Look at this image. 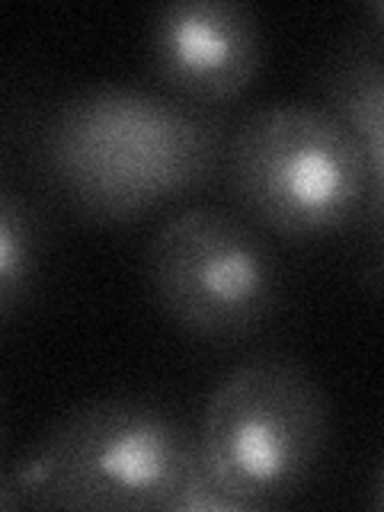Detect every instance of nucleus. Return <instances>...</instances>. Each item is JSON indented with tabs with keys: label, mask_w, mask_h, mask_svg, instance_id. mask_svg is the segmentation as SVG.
I'll return each mask as SVG.
<instances>
[{
	"label": "nucleus",
	"mask_w": 384,
	"mask_h": 512,
	"mask_svg": "<svg viewBox=\"0 0 384 512\" xmlns=\"http://www.w3.org/2000/svg\"><path fill=\"white\" fill-rule=\"evenodd\" d=\"M228 119L148 87L100 84L48 112L39 160L58 196L93 221H132L224 173Z\"/></svg>",
	"instance_id": "f257e3e1"
},
{
	"label": "nucleus",
	"mask_w": 384,
	"mask_h": 512,
	"mask_svg": "<svg viewBox=\"0 0 384 512\" xmlns=\"http://www.w3.org/2000/svg\"><path fill=\"white\" fill-rule=\"evenodd\" d=\"M202 471L199 436L151 400L71 410L0 484L4 509L180 512Z\"/></svg>",
	"instance_id": "f03ea898"
},
{
	"label": "nucleus",
	"mask_w": 384,
	"mask_h": 512,
	"mask_svg": "<svg viewBox=\"0 0 384 512\" xmlns=\"http://www.w3.org/2000/svg\"><path fill=\"white\" fill-rule=\"evenodd\" d=\"M224 180L260 228L327 237L368 212L372 180L356 135L320 103H269L228 138Z\"/></svg>",
	"instance_id": "7ed1b4c3"
},
{
	"label": "nucleus",
	"mask_w": 384,
	"mask_h": 512,
	"mask_svg": "<svg viewBox=\"0 0 384 512\" xmlns=\"http://www.w3.org/2000/svg\"><path fill=\"white\" fill-rule=\"evenodd\" d=\"M196 436L205 471L240 512L272 509L308 487L324 461L327 397L301 362L266 352L218 381Z\"/></svg>",
	"instance_id": "20e7f679"
},
{
	"label": "nucleus",
	"mask_w": 384,
	"mask_h": 512,
	"mask_svg": "<svg viewBox=\"0 0 384 512\" xmlns=\"http://www.w3.org/2000/svg\"><path fill=\"white\" fill-rule=\"evenodd\" d=\"M148 285L157 308L180 330L208 343H234L276 311L282 272L253 218L189 205L154 231Z\"/></svg>",
	"instance_id": "39448f33"
},
{
	"label": "nucleus",
	"mask_w": 384,
	"mask_h": 512,
	"mask_svg": "<svg viewBox=\"0 0 384 512\" xmlns=\"http://www.w3.org/2000/svg\"><path fill=\"white\" fill-rule=\"evenodd\" d=\"M260 16L240 0H173L154 10L148 61L157 84L215 109L244 93L263 68Z\"/></svg>",
	"instance_id": "423d86ee"
},
{
	"label": "nucleus",
	"mask_w": 384,
	"mask_h": 512,
	"mask_svg": "<svg viewBox=\"0 0 384 512\" xmlns=\"http://www.w3.org/2000/svg\"><path fill=\"white\" fill-rule=\"evenodd\" d=\"M320 90L324 106L362 144L372 180L368 215L378 218L384 205V48L368 39L352 52H343L320 80Z\"/></svg>",
	"instance_id": "0eeeda50"
},
{
	"label": "nucleus",
	"mask_w": 384,
	"mask_h": 512,
	"mask_svg": "<svg viewBox=\"0 0 384 512\" xmlns=\"http://www.w3.org/2000/svg\"><path fill=\"white\" fill-rule=\"evenodd\" d=\"M39 263V221L32 205L7 189L0 196V314L10 320L26 301Z\"/></svg>",
	"instance_id": "6e6552de"
},
{
	"label": "nucleus",
	"mask_w": 384,
	"mask_h": 512,
	"mask_svg": "<svg viewBox=\"0 0 384 512\" xmlns=\"http://www.w3.org/2000/svg\"><path fill=\"white\" fill-rule=\"evenodd\" d=\"M368 26H372V42H378L384 48V0H375V4L365 7Z\"/></svg>",
	"instance_id": "1a4fd4ad"
},
{
	"label": "nucleus",
	"mask_w": 384,
	"mask_h": 512,
	"mask_svg": "<svg viewBox=\"0 0 384 512\" xmlns=\"http://www.w3.org/2000/svg\"><path fill=\"white\" fill-rule=\"evenodd\" d=\"M372 506L375 509H384V455L375 468V477H372Z\"/></svg>",
	"instance_id": "9d476101"
},
{
	"label": "nucleus",
	"mask_w": 384,
	"mask_h": 512,
	"mask_svg": "<svg viewBox=\"0 0 384 512\" xmlns=\"http://www.w3.org/2000/svg\"><path fill=\"white\" fill-rule=\"evenodd\" d=\"M378 221H381V231H384V205H381V212H378Z\"/></svg>",
	"instance_id": "9b49d317"
}]
</instances>
